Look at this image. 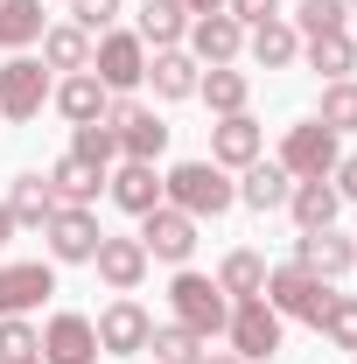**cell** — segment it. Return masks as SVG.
Wrapping results in <instances>:
<instances>
[{"mask_svg":"<svg viewBox=\"0 0 357 364\" xmlns=\"http://www.w3.org/2000/svg\"><path fill=\"white\" fill-rule=\"evenodd\" d=\"M161 203H176L182 218H224L231 203H238V182L224 176L218 161H176L169 176H161Z\"/></svg>","mask_w":357,"mask_h":364,"instance_id":"obj_1","label":"cell"},{"mask_svg":"<svg viewBox=\"0 0 357 364\" xmlns=\"http://www.w3.org/2000/svg\"><path fill=\"white\" fill-rule=\"evenodd\" d=\"M169 301H176V322H182V329H196L203 343L224 336V322H231V294H224L211 273H189V267H182L176 287H169Z\"/></svg>","mask_w":357,"mask_h":364,"instance_id":"obj_2","label":"cell"},{"mask_svg":"<svg viewBox=\"0 0 357 364\" xmlns=\"http://www.w3.org/2000/svg\"><path fill=\"white\" fill-rule=\"evenodd\" d=\"M267 309L280 322H322V309H329V280H315V273H302V267H267Z\"/></svg>","mask_w":357,"mask_h":364,"instance_id":"obj_3","label":"cell"},{"mask_svg":"<svg viewBox=\"0 0 357 364\" xmlns=\"http://www.w3.org/2000/svg\"><path fill=\"white\" fill-rule=\"evenodd\" d=\"M49 91H56V85H49V63H43V56H21V49H14V56L0 63V119L28 127V119L43 112Z\"/></svg>","mask_w":357,"mask_h":364,"instance_id":"obj_4","label":"cell"},{"mask_svg":"<svg viewBox=\"0 0 357 364\" xmlns=\"http://www.w3.org/2000/svg\"><path fill=\"white\" fill-rule=\"evenodd\" d=\"M224 336H231V358H245V364L280 358V316L267 309V294H245V301H231Z\"/></svg>","mask_w":357,"mask_h":364,"instance_id":"obj_5","label":"cell"},{"mask_svg":"<svg viewBox=\"0 0 357 364\" xmlns=\"http://www.w3.org/2000/svg\"><path fill=\"white\" fill-rule=\"evenodd\" d=\"M91 77L112 91V98H127V91L147 77V43H140L134 28H105L98 49H91Z\"/></svg>","mask_w":357,"mask_h":364,"instance_id":"obj_6","label":"cell"},{"mask_svg":"<svg viewBox=\"0 0 357 364\" xmlns=\"http://www.w3.org/2000/svg\"><path fill=\"white\" fill-rule=\"evenodd\" d=\"M105 127L119 134V154H127V161H154V154L169 147V119H161L154 105H134V98H112V105H105Z\"/></svg>","mask_w":357,"mask_h":364,"instance_id":"obj_7","label":"cell"},{"mask_svg":"<svg viewBox=\"0 0 357 364\" xmlns=\"http://www.w3.org/2000/svg\"><path fill=\"white\" fill-rule=\"evenodd\" d=\"M343 161V147H336V134L322 127V119H302V127H287V140H280V168L294 182H309V176H329Z\"/></svg>","mask_w":357,"mask_h":364,"instance_id":"obj_8","label":"cell"},{"mask_svg":"<svg viewBox=\"0 0 357 364\" xmlns=\"http://www.w3.org/2000/svg\"><path fill=\"white\" fill-rule=\"evenodd\" d=\"M140 245H147V259L182 267V259L196 252V218H182L176 203H154V210L140 218Z\"/></svg>","mask_w":357,"mask_h":364,"instance_id":"obj_9","label":"cell"},{"mask_svg":"<svg viewBox=\"0 0 357 364\" xmlns=\"http://www.w3.org/2000/svg\"><path fill=\"white\" fill-rule=\"evenodd\" d=\"M91 329H98V350H105V358H140V350H147V336H154V316H147L140 301L119 294V301L91 322Z\"/></svg>","mask_w":357,"mask_h":364,"instance_id":"obj_10","label":"cell"},{"mask_svg":"<svg viewBox=\"0 0 357 364\" xmlns=\"http://www.w3.org/2000/svg\"><path fill=\"white\" fill-rule=\"evenodd\" d=\"M43 238H49V259H56V267H91V252H98L105 231H98L91 210H49Z\"/></svg>","mask_w":357,"mask_h":364,"instance_id":"obj_11","label":"cell"},{"mask_svg":"<svg viewBox=\"0 0 357 364\" xmlns=\"http://www.w3.org/2000/svg\"><path fill=\"white\" fill-rule=\"evenodd\" d=\"M43 294H56V267L49 259L0 267V316H28V309H43Z\"/></svg>","mask_w":357,"mask_h":364,"instance_id":"obj_12","label":"cell"},{"mask_svg":"<svg viewBox=\"0 0 357 364\" xmlns=\"http://www.w3.org/2000/svg\"><path fill=\"white\" fill-rule=\"evenodd\" d=\"M260 154H267V134H260L252 112H231V119L211 127V161H218V168H252Z\"/></svg>","mask_w":357,"mask_h":364,"instance_id":"obj_13","label":"cell"},{"mask_svg":"<svg viewBox=\"0 0 357 364\" xmlns=\"http://www.w3.org/2000/svg\"><path fill=\"white\" fill-rule=\"evenodd\" d=\"M91 267H98V280H105L112 294H134L140 280H147V245H140V238H98Z\"/></svg>","mask_w":357,"mask_h":364,"instance_id":"obj_14","label":"cell"},{"mask_svg":"<svg viewBox=\"0 0 357 364\" xmlns=\"http://www.w3.org/2000/svg\"><path fill=\"white\" fill-rule=\"evenodd\" d=\"M98 358V329H91V316H49L43 329V364H91Z\"/></svg>","mask_w":357,"mask_h":364,"instance_id":"obj_15","label":"cell"},{"mask_svg":"<svg viewBox=\"0 0 357 364\" xmlns=\"http://www.w3.org/2000/svg\"><path fill=\"white\" fill-rule=\"evenodd\" d=\"M238 49H245V28H238L231 14H196V21H189V56H196V63L218 70V63H231Z\"/></svg>","mask_w":357,"mask_h":364,"instance_id":"obj_16","label":"cell"},{"mask_svg":"<svg viewBox=\"0 0 357 364\" xmlns=\"http://www.w3.org/2000/svg\"><path fill=\"white\" fill-rule=\"evenodd\" d=\"M287 210H294V225L302 231H329L336 225V210H343V196H336V182L329 176H309L287 189Z\"/></svg>","mask_w":357,"mask_h":364,"instance_id":"obj_17","label":"cell"},{"mask_svg":"<svg viewBox=\"0 0 357 364\" xmlns=\"http://www.w3.org/2000/svg\"><path fill=\"white\" fill-rule=\"evenodd\" d=\"M49 98H56V112H63L70 127H91V119H105V105H112V91L98 85L91 70H70V77L49 91Z\"/></svg>","mask_w":357,"mask_h":364,"instance_id":"obj_18","label":"cell"},{"mask_svg":"<svg viewBox=\"0 0 357 364\" xmlns=\"http://www.w3.org/2000/svg\"><path fill=\"white\" fill-rule=\"evenodd\" d=\"M43 182H49V196H56V210H91V196H98L105 168H91V161H78V154H63Z\"/></svg>","mask_w":357,"mask_h":364,"instance_id":"obj_19","label":"cell"},{"mask_svg":"<svg viewBox=\"0 0 357 364\" xmlns=\"http://www.w3.org/2000/svg\"><path fill=\"white\" fill-rule=\"evenodd\" d=\"M196 77H203V70H196V56H182V49H154L140 85H154V98H169V105H176V98H196Z\"/></svg>","mask_w":357,"mask_h":364,"instance_id":"obj_20","label":"cell"},{"mask_svg":"<svg viewBox=\"0 0 357 364\" xmlns=\"http://www.w3.org/2000/svg\"><path fill=\"white\" fill-rule=\"evenodd\" d=\"M294 267L315 273V280H336V273H351V238H336L329 231H302V245H294Z\"/></svg>","mask_w":357,"mask_h":364,"instance_id":"obj_21","label":"cell"},{"mask_svg":"<svg viewBox=\"0 0 357 364\" xmlns=\"http://www.w3.org/2000/svg\"><path fill=\"white\" fill-rule=\"evenodd\" d=\"M287 189H294V176H287L280 161H252V168H245V182H238V203L267 218V210H287Z\"/></svg>","mask_w":357,"mask_h":364,"instance_id":"obj_22","label":"cell"},{"mask_svg":"<svg viewBox=\"0 0 357 364\" xmlns=\"http://www.w3.org/2000/svg\"><path fill=\"white\" fill-rule=\"evenodd\" d=\"M105 189H112V203L134 210V218H147V210L161 203V176H154V161H127L119 176H105Z\"/></svg>","mask_w":357,"mask_h":364,"instance_id":"obj_23","label":"cell"},{"mask_svg":"<svg viewBox=\"0 0 357 364\" xmlns=\"http://www.w3.org/2000/svg\"><path fill=\"white\" fill-rule=\"evenodd\" d=\"M147 49H176L189 36V7L182 0H140V28H134Z\"/></svg>","mask_w":357,"mask_h":364,"instance_id":"obj_24","label":"cell"},{"mask_svg":"<svg viewBox=\"0 0 357 364\" xmlns=\"http://www.w3.org/2000/svg\"><path fill=\"white\" fill-rule=\"evenodd\" d=\"M196 98H203L218 119H231V112H245L252 77H245V70H231V63H218V70H203V77H196Z\"/></svg>","mask_w":357,"mask_h":364,"instance_id":"obj_25","label":"cell"},{"mask_svg":"<svg viewBox=\"0 0 357 364\" xmlns=\"http://www.w3.org/2000/svg\"><path fill=\"white\" fill-rule=\"evenodd\" d=\"M43 63L63 70V77H70V70H91V36L78 21H49L43 28Z\"/></svg>","mask_w":357,"mask_h":364,"instance_id":"obj_26","label":"cell"},{"mask_svg":"<svg viewBox=\"0 0 357 364\" xmlns=\"http://www.w3.org/2000/svg\"><path fill=\"white\" fill-rule=\"evenodd\" d=\"M245 49H252V63H260V70H287V63L302 56V36H294V21L280 14V21H260Z\"/></svg>","mask_w":357,"mask_h":364,"instance_id":"obj_27","label":"cell"},{"mask_svg":"<svg viewBox=\"0 0 357 364\" xmlns=\"http://www.w3.org/2000/svg\"><path fill=\"white\" fill-rule=\"evenodd\" d=\"M43 28H49L43 0H0V49H28V43H43Z\"/></svg>","mask_w":357,"mask_h":364,"instance_id":"obj_28","label":"cell"},{"mask_svg":"<svg viewBox=\"0 0 357 364\" xmlns=\"http://www.w3.org/2000/svg\"><path fill=\"white\" fill-rule=\"evenodd\" d=\"M302 56H309V70H322L329 85L357 70V43L343 36V28H336V36H309V43H302Z\"/></svg>","mask_w":357,"mask_h":364,"instance_id":"obj_29","label":"cell"},{"mask_svg":"<svg viewBox=\"0 0 357 364\" xmlns=\"http://www.w3.org/2000/svg\"><path fill=\"white\" fill-rule=\"evenodd\" d=\"M7 210H14V225H49V210H56V196H49V182L28 168V176H14V189H7Z\"/></svg>","mask_w":357,"mask_h":364,"instance_id":"obj_30","label":"cell"},{"mask_svg":"<svg viewBox=\"0 0 357 364\" xmlns=\"http://www.w3.org/2000/svg\"><path fill=\"white\" fill-rule=\"evenodd\" d=\"M218 287L231 294V301H245V294H260V287H267V259H260V252H231V259L218 267Z\"/></svg>","mask_w":357,"mask_h":364,"instance_id":"obj_31","label":"cell"},{"mask_svg":"<svg viewBox=\"0 0 357 364\" xmlns=\"http://www.w3.org/2000/svg\"><path fill=\"white\" fill-rule=\"evenodd\" d=\"M70 154L91 161V168H112V154H119V134L105 127V119H91V127H70Z\"/></svg>","mask_w":357,"mask_h":364,"instance_id":"obj_32","label":"cell"},{"mask_svg":"<svg viewBox=\"0 0 357 364\" xmlns=\"http://www.w3.org/2000/svg\"><path fill=\"white\" fill-rule=\"evenodd\" d=\"M147 350H154V364H196V358H203V336L182 329V322H169V329L147 336Z\"/></svg>","mask_w":357,"mask_h":364,"instance_id":"obj_33","label":"cell"},{"mask_svg":"<svg viewBox=\"0 0 357 364\" xmlns=\"http://www.w3.org/2000/svg\"><path fill=\"white\" fill-rule=\"evenodd\" d=\"M336 350H351L357 358V294H329V309H322V322H315Z\"/></svg>","mask_w":357,"mask_h":364,"instance_id":"obj_34","label":"cell"},{"mask_svg":"<svg viewBox=\"0 0 357 364\" xmlns=\"http://www.w3.org/2000/svg\"><path fill=\"white\" fill-rule=\"evenodd\" d=\"M343 21H351L343 0H302V7H294V36H302V43H309V36H336Z\"/></svg>","mask_w":357,"mask_h":364,"instance_id":"obj_35","label":"cell"},{"mask_svg":"<svg viewBox=\"0 0 357 364\" xmlns=\"http://www.w3.org/2000/svg\"><path fill=\"white\" fill-rule=\"evenodd\" d=\"M329 134H357V85L351 77H336V85L322 91V112H315Z\"/></svg>","mask_w":357,"mask_h":364,"instance_id":"obj_36","label":"cell"},{"mask_svg":"<svg viewBox=\"0 0 357 364\" xmlns=\"http://www.w3.org/2000/svg\"><path fill=\"white\" fill-rule=\"evenodd\" d=\"M43 358V336L28 329V316H0V364H28Z\"/></svg>","mask_w":357,"mask_h":364,"instance_id":"obj_37","label":"cell"},{"mask_svg":"<svg viewBox=\"0 0 357 364\" xmlns=\"http://www.w3.org/2000/svg\"><path fill=\"white\" fill-rule=\"evenodd\" d=\"M70 21H78L85 36H105V28L119 21V0H70Z\"/></svg>","mask_w":357,"mask_h":364,"instance_id":"obj_38","label":"cell"},{"mask_svg":"<svg viewBox=\"0 0 357 364\" xmlns=\"http://www.w3.org/2000/svg\"><path fill=\"white\" fill-rule=\"evenodd\" d=\"M224 14L238 28H260V21H280V0H224Z\"/></svg>","mask_w":357,"mask_h":364,"instance_id":"obj_39","label":"cell"},{"mask_svg":"<svg viewBox=\"0 0 357 364\" xmlns=\"http://www.w3.org/2000/svg\"><path fill=\"white\" fill-rule=\"evenodd\" d=\"M329 182H336V196H343V203H357V154H343V161L329 168Z\"/></svg>","mask_w":357,"mask_h":364,"instance_id":"obj_40","label":"cell"},{"mask_svg":"<svg viewBox=\"0 0 357 364\" xmlns=\"http://www.w3.org/2000/svg\"><path fill=\"white\" fill-rule=\"evenodd\" d=\"M14 231H21V225H14V210L0 203V245H14Z\"/></svg>","mask_w":357,"mask_h":364,"instance_id":"obj_41","label":"cell"},{"mask_svg":"<svg viewBox=\"0 0 357 364\" xmlns=\"http://www.w3.org/2000/svg\"><path fill=\"white\" fill-rule=\"evenodd\" d=\"M189 14H224V0H182Z\"/></svg>","mask_w":357,"mask_h":364,"instance_id":"obj_42","label":"cell"},{"mask_svg":"<svg viewBox=\"0 0 357 364\" xmlns=\"http://www.w3.org/2000/svg\"><path fill=\"white\" fill-rule=\"evenodd\" d=\"M196 364H245V358H231V350H203Z\"/></svg>","mask_w":357,"mask_h":364,"instance_id":"obj_43","label":"cell"},{"mask_svg":"<svg viewBox=\"0 0 357 364\" xmlns=\"http://www.w3.org/2000/svg\"><path fill=\"white\" fill-rule=\"evenodd\" d=\"M351 267H357V238H351Z\"/></svg>","mask_w":357,"mask_h":364,"instance_id":"obj_44","label":"cell"},{"mask_svg":"<svg viewBox=\"0 0 357 364\" xmlns=\"http://www.w3.org/2000/svg\"><path fill=\"white\" fill-rule=\"evenodd\" d=\"M28 364H43V358H28Z\"/></svg>","mask_w":357,"mask_h":364,"instance_id":"obj_45","label":"cell"}]
</instances>
